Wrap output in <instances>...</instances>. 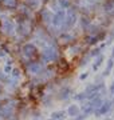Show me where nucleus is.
Segmentation results:
<instances>
[{"mask_svg": "<svg viewBox=\"0 0 114 120\" xmlns=\"http://www.w3.org/2000/svg\"><path fill=\"white\" fill-rule=\"evenodd\" d=\"M66 20V27H73L74 26V23H75V20H77V15H75V12L73 11V9H70L69 11V15H67V19H65Z\"/></svg>", "mask_w": 114, "mask_h": 120, "instance_id": "obj_2", "label": "nucleus"}, {"mask_svg": "<svg viewBox=\"0 0 114 120\" xmlns=\"http://www.w3.org/2000/svg\"><path fill=\"white\" fill-rule=\"evenodd\" d=\"M113 53H114V51H113Z\"/></svg>", "mask_w": 114, "mask_h": 120, "instance_id": "obj_10", "label": "nucleus"}, {"mask_svg": "<svg viewBox=\"0 0 114 120\" xmlns=\"http://www.w3.org/2000/svg\"><path fill=\"white\" fill-rule=\"evenodd\" d=\"M42 15H43L44 22H50V17H51V15H50V12H48L47 9H44L43 12H42Z\"/></svg>", "mask_w": 114, "mask_h": 120, "instance_id": "obj_6", "label": "nucleus"}, {"mask_svg": "<svg viewBox=\"0 0 114 120\" xmlns=\"http://www.w3.org/2000/svg\"><path fill=\"white\" fill-rule=\"evenodd\" d=\"M43 56H44V59H48V60L55 59L57 57V52H55L54 48H47V49H44Z\"/></svg>", "mask_w": 114, "mask_h": 120, "instance_id": "obj_3", "label": "nucleus"}, {"mask_svg": "<svg viewBox=\"0 0 114 120\" xmlns=\"http://www.w3.org/2000/svg\"><path fill=\"white\" fill-rule=\"evenodd\" d=\"M66 15H65V12L63 11H59V12L55 15V16L53 17V24L55 27H61L63 26V22H65V19H66Z\"/></svg>", "mask_w": 114, "mask_h": 120, "instance_id": "obj_1", "label": "nucleus"}, {"mask_svg": "<svg viewBox=\"0 0 114 120\" xmlns=\"http://www.w3.org/2000/svg\"><path fill=\"white\" fill-rule=\"evenodd\" d=\"M61 4L62 5H66V7H67V5H69V1H67V0H61Z\"/></svg>", "mask_w": 114, "mask_h": 120, "instance_id": "obj_8", "label": "nucleus"}, {"mask_svg": "<svg viewBox=\"0 0 114 120\" xmlns=\"http://www.w3.org/2000/svg\"><path fill=\"white\" fill-rule=\"evenodd\" d=\"M4 28H5V32H8V34H11V32H12V28H13L12 23H11V22H8V20H5V22H4Z\"/></svg>", "mask_w": 114, "mask_h": 120, "instance_id": "obj_5", "label": "nucleus"}, {"mask_svg": "<svg viewBox=\"0 0 114 120\" xmlns=\"http://www.w3.org/2000/svg\"><path fill=\"white\" fill-rule=\"evenodd\" d=\"M113 5H114V0H110L109 3L105 5V9H106V11H110V9L113 8Z\"/></svg>", "mask_w": 114, "mask_h": 120, "instance_id": "obj_7", "label": "nucleus"}, {"mask_svg": "<svg viewBox=\"0 0 114 120\" xmlns=\"http://www.w3.org/2000/svg\"><path fill=\"white\" fill-rule=\"evenodd\" d=\"M90 1H94V0H90Z\"/></svg>", "mask_w": 114, "mask_h": 120, "instance_id": "obj_9", "label": "nucleus"}, {"mask_svg": "<svg viewBox=\"0 0 114 120\" xmlns=\"http://www.w3.org/2000/svg\"><path fill=\"white\" fill-rule=\"evenodd\" d=\"M35 52V47L34 45H31V44H27L26 47H24V53H26L27 56H31L32 53Z\"/></svg>", "mask_w": 114, "mask_h": 120, "instance_id": "obj_4", "label": "nucleus"}]
</instances>
